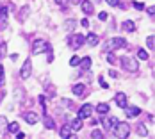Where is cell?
<instances>
[{"label":"cell","instance_id":"cell-32","mask_svg":"<svg viewBox=\"0 0 155 139\" xmlns=\"http://www.w3.org/2000/svg\"><path fill=\"white\" fill-rule=\"evenodd\" d=\"M78 61H80V59H78L77 55H73V57L70 59V66H77V64H78Z\"/></svg>","mask_w":155,"mask_h":139},{"label":"cell","instance_id":"cell-1","mask_svg":"<svg viewBox=\"0 0 155 139\" xmlns=\"http://www.w3.org/2000/svg\"><path fill=\"white\" fill-rule=\"evenodd\" d=\"M50 50H52V46L48 45L47 39H43V38L34 39V43H32V54H34V55L43 54V52H50Z\"/></svg>","mask_w":155,"mask_h":139},{"label":"cell","instance_id":"cell-19","mask_svg":"<svg viewBox=\"0 0 155 139\" xmlns=\"http://www.w3.org/2000/svg\"><path fill=\"white\" fill-rule=\"evenodd\" d=\"M59 134H61L62 139H66V137H70V136L73 134V130L70 128V125H62V128L59 130Z\"/></svg>","mask_w":155,"mask_h":139},{"label":"cell","instance_id":"cell-38","mask_svg":"<svg viewBox=\"0 0 155 139\" xmlns=\"http://www.w3.org/2000/svg\"><path fill=\"white\" fill-rule=\"evenodd\" d=\"M109 77L116 78V77H118V71H116V70H110V71H109Z\"/></svg>","mask_w":155,"mask_h":139},{"label":"cell","instance_id":"cell-30","mask_svg":"<svg viewBox=\"0 0 155 139\" xmlns=\"http://www.w3.org/2000/svg\"><path fill=\"white\" fill-rule=\"evenodd\" d=\"M5 84V70H4V66H0V86H4Z\"/></svg>","mask_w":155,"mask_h":139},{"label":"cell","instance_id":"cell-41","mask_svg":"<svg viewBox=\"0 0 155 139\" xmlns=\"http://www.w3.org/2000/svg\"><path fill=\"white\" fill-rule=\"evenodd\" d=\"M55 2H57V4H59V5H64V4H66V2H68V0H55Z\"/></svg>","mask_w":155,"mask_h":139},{"label":"cell","instance_id":"cell-25","mask_svg":"<svg viewBox=\"0 0 155 139\" xmlns=\"http://www.w3.org/2000/svg\"><path fill=\"white\" fill-rule=\"evenodd\" d=\"M7 130H9L11 134H18V132H20V125L16 123V121H13V123L7 125Z\"/></svg>","mask_w":155,"mask_h":139},{"label":"cell","instance_id":"cell-11","mask_svg":"<svg viewBox=\"0 0 155 139\" xmlns=\"http://www.w3.org/2000/svg\"><path fill=\"white\" fill-rule=\"evenodd\" d=\"M125 112H127L128 118H136V116H139L141 114V109L137 107V105H130V107L127 105V107H125Z\"/></svg>","mask_w":155,"mask_h":139},{"label":"cell","instance_id":"cell-29","mask_svg":"<svg viewBox=\"0 0 155 139\" xmlns=\"http://www.w3.org/2000/svg\"><path fill=\"white\" fill-rule=\"evenodd\" d=\"M91 137L93 139H104V132H102V130H93V132H91Z\"/></svg>","mask_w":155,"mask_h":139},{"label":"cell","instance_id":"cell-9","mask_svg":"<svg viewBox=\"0 0 155 139\" xmlns=\"http://www.w3.org/2000/svg\"><path fill=\"white\" fill-rule=\"evenodd\" d=\"M114 102H116V105L120 109H125L127 107V94H125V93H118V94L114 96Z\"/></svg>","mask_w":155,"mask_h":139},{"label":"cell","instance_id":"cell-13","mask_svg":"<svg viewBox=\"0 0 155 139\" xmlns=\"http://www.w3.org/2000/svg\"><path fill=\"white\" fill-rule=\"evenodd\" d=\"M86 43H87L89 46H96L98 43H100V38H98L94 32H89V34L86 36Z\"/></svg>","mask_w":155,"mask_h":139},{"label":"cell","instance_id":"cell-16","mask_svg":"<svg viewBox=\"0 0 155 139\" xmlns=\"http://www.w3.org/2000/svg\"><path fill=\"white\" fill-rule=\"evenodd\" d=\"M7 7H2V13H0V31L7 25Z\"/></svg>","mask_w":155,"mask_h":139},{"label":"cell","instance_id":"cell-3","mask_svg":"<svg viewBox=\"0 0 155 139\" xmlns=\"http://www.w3.org/2000/svg\"><path fill=\"white\" fill-rule=\"evenodd\" d=\"M123 46H127V41L123 38H110V39L105 41V54L116 50V48H123Z\"/></svg>","mask_w":155,"mask_h":139},{"label":"cell","instance_id":"cell-17","mask_svg":"<svg viewBox=\"0 0 155 139\" xmlns=\"http://www.w3.org/2000/svg\"><path fill=\"white\" fill-rule=\"evenodd\" d=\"M75 29H77V22L75 20H66L64 22V31L66 32H73Z\"/></svg>","mask_w":155,"mask_h":139},{"label":"cell","instance_id":"cell-42","mask_svg":"<svg viewBox=\"0 0 155 139\" xmlns=\"http://www.w3.org/2000/svg\"><path fill=\"white\" fill-rule=\"evenodd\" d=\"M66 139H78V137H77V136H75V134H71L70 137H66Z\"/></svg>","mask_w":155,"mask_h":139},{"label":"cell","instance_id":"cell-21","mask_svg":"<svg viewBox=\"0 0 155 139\" xmlns=\"http://www.w3.org/2000/svg\"><path fill=\"white\" fill-rule=\"evenodd\" d=\"M136 130H137V134H139L141 137H148V128H146V125L144 123H137Z\"/></svg>","mask_w":155,"mask_h":139},{"label":"cell","instance_id":"cell-43","mask_svg":"<svg viewBox=\"0 0 155 139\" xmlns=\"http://www.w3.org/2000/svg\"><path fill=\"white\" fill-rule=\"evenodd\" d=\"M71 2H73V4H80V2H82V0H71Z\"/></svg>","mask_w":155,"mask_h":139},{"label":"cell","instance_id":"cell-15","mask_svg":"<svg viewBox=\"0 0 155 139\" xmlns=\"http://www.w3.org/2000/svg\"><path fill=\"white\" fill-rule=\"evenodd\" d=\"M71 91H73V94H77V96H86L84 93H86V86L84 84H75L73 88H71Z\"/></svg>","mask_w":155,"mask_h":139},{"label":"cell","instance_id":"cell-39","mask_svg":"<svg viewBox=\"0 0 155 139\" xmlns=\"http://www.w3.org/2000/svg\"><path fill=\"white\" fill-rule=\"evenodd\" d=\"M153 9H155V7H148V9H146V11H148V15H150V16H153V15H155V11H153Z\"/></svg>","mask_w":155,"mask_h":139},{"label":"cell","instance_id":"cell-24","mask_svg":"<svg viewBox=\"0 0 155 139\" xmlns=\"http://www.w3.org/2000/svg\"><path fill=\"white\" fill-rule=\"evenodd\" d=\"M96 111H98L100 114H107L109 112V104H104V102L98 104V105H96Z\"/></svg>","mask_w":155,"mask_h":139},{"label":"cell","instance_id":"cell-40","mask_svg":"<svg viewBox=\"0 0 155 139\" xmlns=\"http://www.w3.org/2000/svg\"><path fill=\"white\" fill-rule=\"evenodd\" d=\"M25 137V134H23V132H18V134H16V139H23Z\"/></svg>","mask_w":155,"mask_h":139},{"label":"cell","instance_id":"cell-26","mask_svg":"<svg viewBox=\"0 0 155 139\" xmlns=\"http://www.w3.org/2000/svg\"><path fill=\"white\" fill-rule=\"evenodd\" d=\"M137 59H141V61H148V52L143 50V48H139V50H137Z\"/></svg>","mask_w":155,"mask_h":139},{"label":"cell","instance_id":"cell-22","mask_svg":"<svg viewBox=\"0 0 155 139\" xmlns=\"http://www.w3.org/2000/svg\"><path fill=\"white\" fill-rule=\"evenodd\" d=\"M68 125H70V128H71V130H80V128H82V120L75 118V120H71Z\"/></svg>","mask_w":155,"mask_h":139},{"label":"cell","instance_id":"cell-20","mask_svg":"<svg viewBox=\"0 0 155 139\" xmlns=\"http://www.w3.org/2000/svg\"><path fill=\"white\" fill-rule=\"evenodd\" d=\"M43 123H45V128H48V130H54V128H55L54 118H52V116H48V114H45V120H43Z\"/></svg>","mask_w":155,"mask_h":139},{"label":"cell","instance_id":"cell-36","mask_svg":"<svg viewBox=\"0 0 155 139\" xmlns=\"http://www.w3.org/2000/svg\"><path fill=\"white\" fill-rule=\"evenodd\" d=\"M134 7L136 9H144V4L143 2H134Z\"/></svg>","mask_w":155,"mask_h":139},{"label":"cell","instance_id":"cell-6","mask_svg":"<svg viewBox=\"0 0 155 139\" xmlns=\"http://www.w3.org/2000/svg\"><path fill=\"white\" fill-rule=\"evenodd\" d=\"M94 107L91 104H84L82 107L78 109V120H86V118H91V114H93Z\"/></svg>","mask_w":155,"mask_h":139},{"label":"cell","instance_id":"cell-37","mask_svg":"<svg viewBox=\"0 0 155 139\" xmlns=\"http://www.w3.org/2000/svg\"><path fill=\"white\" fill-rule=\"evenodd\" d=\"M80 25H82V27H89V20H87V18H84V20L80 22Z\"/></svg>","mask_w":155,"mask_h":139},{"label":"cell","instance_id":"cell-27","mask_svg":"<svg viewBox=\"0 0 155 139\" xmlns=\"http://www.w3.org/2000/svg\"><path fill=\"white\" fill-rule=\"evenodd\" d=\"M146 45H148V50H153V48H155V39H153V36H148V38H146Z\"/></svg>","mask_w":155,"mask_h":139},{"label":"cell","instance_id":"cell-12","mask_svg":"<svg viewBox=\"0 0 155 139\" xmlns=\"http://www.w3.org/2000/svg\"><path fill=\"white\" fill-rule=\"evenodd\" d=\"M23 118H25V121H27V123L29 125H36L38 123V121H39V116H38V114H36V112H25V114H23Z\"/></svg>","mask_w":155,"mask_h":139},{"label":"cell","instance_id":"cell-7","mask_svg":"<svg viewBox=\"0 0 155 139\" xmlns=\"http://www.w3.org/2000/svg\"><path fill=\"white\" fill-rule=\"evenodd\" d=\"M31 73H32V61L31 59H25L21 70H20V77L23 78V80H27V78L31 77Z\"/></svg>","mask_w":155,"mask_h":139},{"label":"cell","instance_id":"cell-18","mask_svg":"<svg viewBox=\"0 0 155 139\" xmlns=\"http://www.w3.org/2000/svg\"><path fill=\"white\" fill-rule=\"evenodd\" d=\"M29 13H31V7H29V5H23V7H21V13L18 11V20H20V22H25V18L29 16Z\"/></svg>","mask_w":155,"mask_h":139},{"label":"cell","instance_id":"cell-28","mask_svg":"<svg viewBox=\"0 0 155 139\" xmlns=\"http://www.w3.org/2000/svg\"><path fill=\"white\" fill-rule=\"evenodd\" d=\"M5 55H7V45L2 43V45H0V59H4Z\"/></svg>","mask_w":155,"mask_h":139},{"label":"cell","instance_id":"cell-14","mask_svg":"<svg viewBox=\"0 0 155 139\" xmlns=\"http://www.w3.org/2000/svg\"><path fill=\"white\" fill-rule=\"evenodd\" d=\"M118 121H120L118 118H114V116H110V118H107V120H104V121H102V125H104L105 128H114V127L118 125Z\"/></svg>","mask_w":155,"mask_h":139},{"label":"cell","instance_id":"cell-34","mask_svg":"<svg viewBox=\"0 0 155 139\" xmlns=\"http://www.w3.org/2000/svg\"><path fill=\"white\" fill-rule=\"evenodd\" d=\"M98 80H100V86H102V88H105V89H109V84L105 82V80H104V77H100Z\"/></svg>","mask_w":155,"mask_h":139},{"label":"cell","instance_id":"cell-8","mask_svg":"<svg viewBox=\"0 0 155 139\" xmlns=\"http://www.w3.org/2000/svg\"><path fill=\"white\" fill-rule=\"evenodd\" d=\"M80 9L84 11V15L87 16V15H93L94 5L91 4V0H82V2H80Z\"/></svg>","mask_w":155,"mask_h":139},{"label":"cell","instance_id":"cell-35","mask_svg":"<svg viewBox=\"0 0 155 139\" xmlns=\"http://www.w3.org/2000/svg\"><path fill=\"white\" fill-rule=\"evenodd\" d=\"M105 2H107L109 5H120V2H121V0H105Z\"/></svg>","mask_w":155,"mask_h":139},{"label":"cell","instance_id":"cell-4","mask_svg":"<svg viewBox=\"0 0 155 139\" xmlns=\"http://www.w3.org/2000/svg\"><path fill=\"white\" fill-rule=\"evenodd\" d=\"M86 43V36H82V34H71L70 38H68V45L71 46L73 50H77V48H80V46Z\"/></svg>","mask_w":155,"mask_h":139},{"label":"cell","instance_id":"cell-5","mask_svg":"<svg viewBox=\"0 0 155 139\" xmlns=\"http://www.w3.org/2000/svg\"><path fill=\"white\" fill-rule=\"evenodd\" d=\"M120 62H121V66H123L127 71H137V68H139V64H137V61H136L134 57L123 55V57L120 59Z\"/></svg>","mask_w":155,"mask_h":139},{"label":"cell","instance_id":"cell-10","mask_svg":"<svg viewBox=\"0 0 155 139\" xmlns=\"http://www.w3.org/2000/svg\"><path fill=\"white\" fill-rule=\"evenodd\" d=\"M91 64H93V61H91V57L87 55V57H82V59L78 61V64H77V66H80V70L87 71V70H91Z\"/></svg>","mask_w":155,"mask_h":139},{"label":"cell","instance_id":"cell-23","mask_svg":"<svg viewBox=\"0 0 155 139\" xmlns=\"http://www.w3.org/2000/svg\"><path fill=\"white\" fill-rule=\"evenodd\" d=\"M123 29L127 32H134L136 31V23H134L132 20H127V22H123Z\"/></svg>","mask_w":155,"mask_h":139},{"label":"cell","instance_id":"cell-2","mask_svg":"<svg viewBox=\"0 0 155 139\" xmlns=\"http://www.w3.org/2000/svg\"><path fill=\"white\" fill-rule=\"evenodd\" d=\"M130 125L127 123V121H118V125L114 127V136L118 139H127L130 136Z\"/></svg>","mask_w":155,"mask_h":139},{"label":"cell","instance_id":"cell-33","mask_svg":"<svg viewBox=\"0 0 155 139\" xmlns=\"http://www.w3.org/2000/svg\"><path fill=\"white\" fill-rule=\"evenodd\" d=\"M109 18V15L107 13H105V11H104V13H100V15H98V20H100V22H105V20H107Z\"/></svg>","mask_w":155,"mask_h":139},{"label":"cell","instance_id":"cell-31","mask_svg":"<svg viewBox=\"0 0 155 139\" xmlns=\"http://www.w3.org/2000/svg\"><path fill=\"white\" fill-rule=\"evenodd\" d=\"M105 57H107V61L110 62V64H114V62H116V57H114V54H112V52H109Z\"/></svg>","mask_w":155,"mask_h":139},{"label":"cell","instance_id":"cell-44","mask_svg":"<svg viewBox=\"0 0 155 139\" xmlns=\"http://www.w3.org/2000/svg\"><path fill=\"white\" fill-rule=\"evenodd\" d=\"M2 7H4V5H0V13H2Z\"/></svg>","mask_w":155,"mask_h":139}]
</instances>
